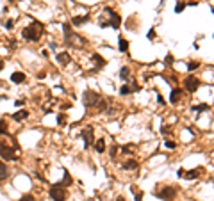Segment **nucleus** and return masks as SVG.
<instances>
[{"instance_id":"412c9836","label":"nucleus","mask_w":214,"mask_h":201,"mask_svg":"<svg viewBox=\"0 0 214 201\" xmlns=\"http://www.w3.org/2000/svg\"><path fill=\"white\" fill-rule=\"evenodd\" d=\"M7 123L4 119H0V135H7Z\"/></svg>"},{"instance_id":"4468645a","label":"nucleus","mask_w":214,"mask_h":201,"mask_svg":"<svg viewBox=\"0 0 214 201\" xmlns=\"http://www.w3.org/2000/svg\"><path fill=\"white\" fill-rule=\"evenodd\" d=\"M86 21H89V16H88V14H86V16H75V18L72 20V23H73L75 27H79V25L86 23Z\"/></svg>"},{"instance_id":"c9c22d12","label":"nucleus","mask_w":214,"mask_h":201,"mask_svg":"<svg viewBox=\"0 0 214 201\" xmlns=\"http://www.w3.org/2000/svg\"><path fill=\"white\" fill-rule=\"evenodd\" d=\"M116 201H125V197H123V196H120V197H116Z\"/></svg>"},{"instance_id":"f8f14e48","label":"nucleus","mask_w":214,"mask_h":201,"mask_svg":"<svg viewBox=\"0 0 214 201\" xmlns=\"http://www.w3.org/2000/svg\"><path fill=\"white\" fill-rule=\"evenodd\" d=\"M7 176H9V169H7V166L2 160H0V182L7 180Z\"/></svg>"},{"instance_id":"c756f323","label":"nucleus","mask_w":214,"mask_h":201,"mask_svg":"<svg viewBox=\"0 0 214 201\" xmlns=\"http://www.w3.org/2000/svg\"><path fill=\"white\" fill-rule=\"evenodd\" d=\"M164 144H166V148H169V150H175V148H177V144H175L173 141H166Z\"/></svg>"},{"instance_id":"393cba45","label":"nucleus","mask_w":214,"mask_h":201,"mask_svg":"<svg viewBox=\"0 0 214 201\" xmlns=\"http://www.w3.org/2000/svg\"><path fill=\"white\" fill-rule=\"evenodd\" d=\"M116 153H118V146H116V144H113V146H111V151H109L111 159H116Z\"/></svg>"},{"instance_id":"b1692460","label":"nucleus","mask_w":214,"mask_h":201,"mask_svg":"<svg viewBox=\"0 0 214 201\" xmlns=\"http://www.w3.org/2000/svg\"><path fill=\"white\" fill-rule=\"evenodd\" d=\"M132 91H130V87H128V85H121L120 87V95H130Z\"/></svg>"},{"instance_id":"473e14b6","label":"nucleus","mask_w":214,"mask_h":201,"mask_svg":"<svg viewBox=\"0 0 214 201\" xmlns=\"http://www.w3.org/2000/svg\"><path fill=\"white\" fill-rule=\"evenodd\" d=\"M171 62H173V57L168 54V55H166V64H171Z\"/></svg>"},{"instance_id":"a211bd4d","label":"nucleus","mask_w":214,"mask_h":201,"mask_svg":"<svg viewBox=\"0 0 214 201\" xmlns=\"http://www.w3.org/2000/svg\"><path fill=\"white\" fill-rule=\"evenodd\" d=\"M120 77H121L123 80H127L128 77H130V68H128V66H123V68L120 70Z\"/></svg>"},{"instance_id":"aec40b11","label":"nucleus","mask_w":214,"mask_h":201,"mask_svg":"<svg viewBox=\"0 0 214 201\" xmlns=\"http://www.w3.org/2000/svg\"><path fill=\"white\" fill-rule=\"evenodd\" d=\"M121 167L123 169H137V162L136 160H127V162H123Z\"/></svg>"},{"instance_id":"c85d7f7f","label":"nucleus","mask_w":214,"mask_h":201,"mask_svg":"<svg viewBox=\"0 0 214 201\" xmlns=\"http://www.w3.org/2000/svg\"><path fill=\"white\" fill-rule=\"evenodd\" d=\"M198 66H200V62H189V66H187V70H189V71H193V70H196Z\"/></svg>"},{"instance_id":"72a5a7b5","label":"nucleus","mask_w":214,"mask_h":201,"mask_svg":"<svg viewBox=\"0 0 214 201\" xmlns=\"http://www.w3.org/2000/svg\"><path fill=\"white\" fill-rule=\"evenodd\" d=\"M23 103H25V100H16V102H14V105H16V107H21Z\"/></svg>"},{"instance_id":"f3484780","label":"nucleus","mask_w":214,"mask_h":201,"mask_svg":"<svg viewBox=\"0 0 214 201\" xmlns=\"http://www.w3.org/2000/svg\"><path fill=\"white\" fill-rule=\"evenodd\" d=\"M72 176H70V173L68 171H64V176H62V182L61 183H55V185H72Z\"/></svg>"},{"instance_id":"20e7f679","label":"nucleus","mask_w":214,"mask_h":201,"mask_svg":"<svg viewBox=\"0 0 214 201\" xmlns=\"http://www.w3.org/2000/svg\"><path fill=\"white\" fill-rule=\"evenodd\" d=\"M177 196V189L171 185H164L161 192H157V197H161L162 201H173Z\"/></svg>"},{"instance_id":"423d86ee","label":"nucleus","mask_w":214,"mask_h":201,"mask_svg":"<svg viewBox=\"0 0 214 201\" xmlns=\"http://www.w3.org/2000/svg\"><path fill=\"white\" fill-rule=\"evenodd\" d=\"M50 197L54 201H64L66 199V190L61 189L59 185H54V187H50Z\"/></svg>"},{"instance_id":"f257e3e1","label":"nucleus","mask_w":214,"mask_h":201,"mask_svg":"<svg viewBox=\"0 0 214 201\" xmlns=\"http://www.w3.org/2000/svg\"><path fill=\"white\" fill-rule=\"evenodd\" d=\"M21 36H23L27 41L36 43V41H39V37L43 36V25L39 23V21H34V23H30L29 27H25V29H23Z\"/></svg>"},{"instance_id":"f03ea898","label":"nucleus","mask_w":214,"mask_h":201,"mask_svg":"<svg viewBox=\"0 0 214 201\" xmlns=\"http://www.w3.org/2000/svg\"><path fill=\"white\" fill-rule=\"evenodd\" d=\"M100 95L98 93H95V91H91V89H88L84 95H82V103L88 107V109H91V107H96V103L100 102Z\"/></svg>"},{"instance_id":"2eb2a0df","label":"nucleus","mask_w":214,"mask_h":201,"mask_svg":"<svg viewBox=\"0 0 214 201\" xmlns=\"http://www.w3.org/2000/svg\"><path fill=\"white\" fill-rule=\"evenodd\" d=\"M118 48H120V52H127V50H128V43H127V39L121 37V36H120V39H118Z\"/></svg>"},{"instance_id":"7c9ffc66","label":"nucleus","mask_w":214,"mask_h":201,"mask_svg":"<svg viewBox=\"0 0 214 201\" xmlns=\"http://www.w3.org/2000/svg\"><path fill=\"white\" fill-rule=\"evenodd\" d=\"M146 37H148V39H154V37H155V30H150V32L146 34Z\"/></svg>"},{"instance_id":"cd10ccee","label":"nucleus","mask_w":214,"mask_h":201,"mask_svg":"<svg viewBox=\"0 0 214 201\" xmlns=\"http://www.w3.org/2000/svg\"><path fill=\"white\" fill-rule=\"evenodd\" d=\"M20 201H36V199H34V196H32V194H25V196H21V199H20Z\"/></svg>"},{"instance_id":"9d476101","label":"nucleus","mask_w":214,"mask_h":201,"mask_svg":"<svg viewBox=\"0 0 214 201\" xmlns=\"http://www.w3.org/2000/svg\"><path fill=\"white\" fill-rule=\"evenodd\" d=\"M180 98H182V91H180V89H173L171 95H169V102L171 103H179Z\"/></svg>"},{"instance_id":"ddd939ff","label":"nucleus","mask_w":214,"mask_h":201,"mask_svg":"<svg viewBox=\"0 0 214 201\" xmlns=\"http://www.w3.org/2000/svg\"><path fill=\"white\" fill-rule=\"evenodd\" d=\"M27 118H29V112H27V110H18V112L13 114V119H14V121H23V119H27Z\"/></svg>"},{"instance_id":"f704fd0d","label":"nucleus","mask_w":214,"mask_h":201,"mask_svg":"<svg viewBox=\"0 0 214 201\" xmlns=\"http://www.w3.org/2000/svg\"><path fill=\"white\" fill-rule=\"evenodd\" d=\"M157 102H159V103H161V105H164V98H162V96H161V95H157Z\"/></svg>"},{"instance_id":"39448f33","label":"nucleus","mask_w":214,"mask_h":201,"mask_svg":"<svg viewBox=\"0 0 214 201\" xmlns=\"http://www.w3.org/2000/svg\"><path fill=\"white\" fill-rule=\"evenodd\" d=\"M184 85H186V89H187L189 93H195V91H198V87H200V80H198L196 77L189 75V77H186Z\"/></svg>"},{"instance_id":"6ab92c4d","label":"nucleus","mask_w":214,"mask_h":201,"mask_svg":"<svg viewBox=\"0 0 214 201\" xmlns=\"http://www.w3.org/2000/svg\"><path fill=\"white\" fill-rule=\"evenodd\" d=\"M200 174V169H193V171H187V173H184L182 176H186L187 180H193V178H196Z\"/></svg>"},{"instance_id":"e433bc0d","label":"nucleus","mask_w":214,"mask_h":201,"mask_svg":"<svg viewBox=\"0 0 214 201\" xmlns=\"http://www.w3.org/2000/svg\"><path fill=\"white\" fill-rule=\"evenodd\" d=\"M2 68H4V62H2V61H0V70H2Z\"/></svg>"},{"instance_id":"4be33fe9","label":"nucleus","mask_w":214,"mask_h":201,"mask_svg":"<svg viewBox=\"0 0 214 201\" xmlns=\"http://www.w3.org/2000/svg\"><path fill=\"white\" fill-rule=\"evenodd\" d=\"M210 107L207 103H202V105H196V107H193V110H196V112H205V110H209Z\"/></svg>"},{"instance_id":"bb28decb","label":"nucleus","mask_w":214,"mask_h":201,"mask_svg":"<svg viewBox=\"0 0 214 201\" xmlns=\"http://www.w3.org/2000/svg\"><path fill=\"white\" fill-rule=\"evenodd\" d=\"M57 123H59V125H64V123H66V114H59V116H57Z\"/></svg>"},{"instance_id":"6e6552de","label":"nucleus","mask_w":214,"mask_h":201,"mask_svg":"<svg viewBox=\"0 0 214 201\" xmlns=\"http://www.w3.org/2000/svg\"><path fill=\"white\" fill-rule=\"evenodd\" d=\"M0 157L6 159V160H16L18 157L14 155V151L11 148H7L6 144H0Z\"/></svg>"},{"instance_id":"7ed1b4c3","label":"nucleus","mask_w":214,"mask_h":201,"mask_svg":"<svg viewBox=\"0 0 214 201\" xmlns=\"http://www.w3.org/2000/svg\"><path fill=\"white\" fill-rule=\"evenodd\" d=\"M103 13L109 16V21H107V25H111L113 29H116V30H118V29H120V23H121V16H120V14H116L111 7H105V9H103Z\"/></svg>"},{"instance_id":"0eeeda50","label":"nucleus","mask_w":214,"mask_h":201,"mask_svg":"<svg viewBox=\"0 0 214 201\" xmlns=\"http://www.w3.org/2000/svg\"><path fill=\"white\" fill-rule=\"evenodd\" d=\"M80 137H84L86 141V148H89L95 141H93V126H86L82 132H80Z\"/></svg>"},{"instance_id":"dca6fc26","label":"nucleus","mask_w":214,"mask_h":201,"mask_svg":"<svg viewBox=\"0 0 214 201\" xmlns=\"http://www.w3.org/2000/svg\"><path fill=\"white\" fill-rule=\"evenodd\" d=\"M93 144H95V150H96L98 153H103V151H105V141H103V139H98V141H95Z\"/></svg>"},{"instance_id":"9b49d317","label":"nucleus","mask_w":214,"mask_h":201,"mask_svg":"<svg viewBox=\"0 0 214 201\" xmlns=\"http://www.w3.org/2000/svg\"><path fill=\"white\" fill-rule=\"evenodd\" d=\"M23 80H25V73H21V71H14L11 75V82L13 84H21Z\"/></svg>"},{"instance_id":"2f4dec72","label":"nucleus","mask_w":214,"mask_h":201,"mask_svg":"<svg viewBox=\"0 0 214 201\" xmlns=\"http://www.w3.org/2000/svg\"><path fill=\"white\" fill-rule=\"evenodd\" d=\"M13 25H14L13 20H7V21H6V29H13Z\"/></svg>"},{"instance_id":"5701e85b","label":"nucleus","mask_w":214,"mask_h":201,"mask_svg":"<svg viewBox=\"0 0 214 201\" xmlns=\"http://www.w3.org/2000/svg\"><path fill=\"white\" fill-rule=\"evenodd\" d=\"M91 57H93V61H96V64H98V68H102V66H103V59H102V57H100L98 54H93Z\"/></svg>"},{"instance_id":"a878e982","label":"nucleus","mask_w":214,"mask_h":201,"mask_svg":"<svg viewBox=\"0 0 214 201\" xmlns=\"http://www.w3.org/2000/svg\"><path fill=\"white\" fill-rule=\"evenodd\" d=\"M184 7H186V4H184V2H179V4L175 6V13H177V14H179V13H182V11H184Z\"/></svg>"},{"instance_id":"1a4fd4ad","label":"nucleus","mask_w":214,"mask_h":201,"mask_svg":"<svg viewBox=\"0 0 214 201\" xmlns=\"http://www.w3.org/2000/svg\"><path fill=\"white\" fill-rule=\"evenodd\" d=\"M55 57H57V62H59L61 66H68V64H70V54H68V52H59Z\"/></svg>"}]
</instances>
